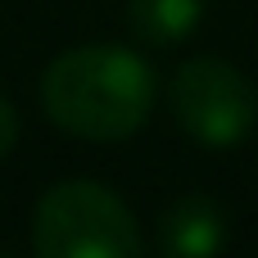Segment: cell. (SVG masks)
<instances>
[{
  "label": "cell",
  "mask_w": 258,
  "mask_h": 258,
  "mask_svg": "<svg viewBox=\"0 0 258 258\" xmlns=\"http://www.w3.org/2000/svg\"><path fill=\"white\" fill-rule=\"evenodd\" d=\"M14 136H18V118H14V104L0 100V159L14 150Z\"/></svg>",
  "instance_id": "cell-6"
},
{
  "label": "cell",
  "mask_w": 258,
  "mask_h": 258,
  "mask_svg": "<svg viewBox=\"0 0 258 258\" xmlns=\"http://www.w3.org/2000/svg\"><path fill=\"white\" fill-rule=\"evenodd\" d=\"M32 245L41 258H132L141 231L132 209L100 181H59L36 204Z\"/></svg>",
  "instance_id": "cell-2"
},
{
  "label": "cell",
  "mask_w": 258,
  "mask_h": 258,
  "mask_svg": "<svg viewBox=\"0 0 258 258\" xmlns=\"http://www.w3.org/2000/svg\"><path fill=\"white\" fill-rule=\"evenodd\" d=\"M154 100V77L122 45H82L59 54L41 77V104L54 127L82 141L132 136Z\"/></svg>",
  "instance_id": "cell-1"
},
{
  "label": "cell",
  "mask_w": 258,
  "mask_h": 258,
  "mask_svg": "<svg viewBox=\"0 0 258 258\" xmlns=\"http://www.w3.org/2000/svg\"><path fill=\"white\" fill-rule=\"evenodd\" d=\"M172 113L204 145H236L258 122L254 82L227 59H190L172 77Z\"/></svg>",
  "instance_id": "cell-3"
},
{
  "label": "cell",
  "mask_w": 258,
  "mask_h": 258,
  "mask_svg": "<svg viewBox=\"0 0 258 258\" xmlns=\"http://www.w3.org/2000/svg\"><path fill=\"white\" fill-rule=\"evenodd\" d=\"M227 231H222V213L209 200H181L168 218H163V249L181 258H204L222 249Z\"/></svg>",
  "instance_id": "cell-4"
},
{
  "label": "cell",
  "mask_w": 258,
  "mask_h": 258,
  "mask_svg": "<svg viewBox=\"0 0 258 258\" xmlns=\"http://www.w3.org/2000/svg\"><path fill=\"white\" fill-rule=\"evenodd\" d=\"M200 23V0H132V27L150 45H177Z\"/></svg>",
  "instance_id": "cell-5"
}]
</instances>
